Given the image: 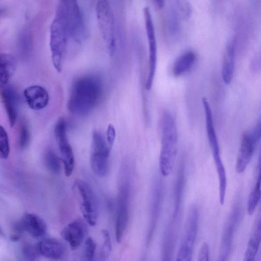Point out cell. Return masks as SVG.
Returning <instances> with one entry per match:
<instances>
[{
	"label": "cell",
	"instance_id": "cell-1",
	"mask_svg": "<svg viewBox=\"0 0 261 261\" xmlns=\"http://www.w3.org/2000/svg\"><path fill=\"white\" fill-rule=\"evenodd\" d=\"M102 93V84L99 77L92 75L81 77L72 86L68 109L75 115H87L97 105Z\"/></svg>",
	"mask_w": 261,
	"mask_h": 261
},
{
	"label": "cell",
	"instance_id": "cell-2",
	"mask_svg": "<svg viewBox=\"0 0 261 261\" xmlns=\"http://www.w3.org/2000/svg\"><path fill=\"white\" fill-rule=\"evenodd\" d=\"M161 147L159 167L163 176H168L173 169L178 147V132L174 118L165 111L161 118Z\"/></svg>",
	"mask_w": 261,
	"mask_h": 261
},
{
	"label": "cell",
	"instance_id": "cell-3",
	"mask_svg": "<svg viewBox=\"0 0 261 261\" xmlns=\"http://www.w3.org/2000/svg\"><path fill=\"white\" fill-rule=\"evenodd\" d=\"M202 102L205 112L207 137L218 176L219 201L220 203L223 205L224 203L227 188L226 173L220 155L219 144L210 105L205 97L202 98Z\"/></svg>",
	"mask_w": 261,
	"mask_h": 261
},
{
	"label": "cell",
	"instance_id": "cell-4",
	"mask_svg": "<svg viewBox=\"0 0 261 261\" xmlns=\"http://www.w3.org/2000/svg\"><path fill=\"white\" fill-rule=\"evenodd\" d=\"M56 12L61 16L67 34L68 41L80 43L85 36V27L83 16L76 1L59 2Z\"/></svg>",
	"mask_w": 261,
	"mask_h": 261
},
{
	"label": "cell",
	"instance_id": "cell-5",
	"mask_svg": "<svg viewBox=\"0 0 261 261\" xmlns=\"http://www.w3.org/2000/svg\"><path fill=\"white\" fill-rule=\"evenodd\" d=\"M68 42L63 20L61 16L56 12L50 27L49 47L53 66L59 72L62 69L64 57Z\"/></svg>",
	"mask_w": 261,
	"mask_h": 261
},
{
	"label": "cell",
	"instance_id": "cell-6",
	"mask_svg": "<svg viewBox=\"0 0 261 261\" xmlns=\"http://www.w3.org/2000/svg\"><path fill=\"white\" fill-rule=\"evenodd\" d=\"M96 15L98 27L106 45L111 55L116 49L115 18L109 3L105 0L97 2Z\"/></svg>",
	"mask_w": 261,
	"mask_h": 261
},
{
	"label": "cell",
	"instance_id": "cell-7",
	"mask_svg": "<svg viewBox=\"0 0 261 261\" xmlns=\"http://www.w3.org/2000/svg\"><path fill=\"white\" fill-rule=\"evenodd\" d=\"M198 218L197 207L191 206L187 216L184 235L175 261H192L198 230Z\"/></svg>",
	"mask_w": 261,
	"mask_h": 261
},
{
	"label": "cell",
	"instance_id": "cell-8",
	"mask_svg": "<svg viewBox=\"0 0 261 261\" xmlns=\"http://www.w3.org/2000/svg\"><path fill=\"white\" fill-rule=\"evenodd\" d=\"M74 190L80 199V208L86 221L91 226L96 224L98 205L95 195L90 186L85 181L76 180Z\"/></svg>",
	"mask_w": 261,
	"mask_h": 261
},
{
	"label": "cell",
	"instance_id": "cell-9",
	"mask_svg": "<svg viewBox=\"0 0 261 261\" xmlns=\"http://www.w3.org/2000/svg\"><path fill=\"white\" fill-rule=\"evenodd\" d=\"M110 151L103 135L98 131H94L92 134L90 165L93 172L99 177H103L108 173Z\"/></svg>",
	"mask_w": 261,
	"mask_h": 261
},
{
	"label": "cell",
	"instance_id": "cell-10",
	"mask_svg": "<svg viewBox=\"0 0 261 261\" xmlns=\"http://www.w3.org/2000/svg\"><path fill=\"white\" fill-rule=\"evenodd\" d=\"M260 138V122L259 121L252 130L244 133L242 136L236 164L237 173H242L246 169Z\"/></svg>",
	"mask_w": 261,
	"mask_h": 261
},
{
	"label": "cell",
	"instance_id": "cell-11",
	"mask_svg": "<svg viewBox=\"0 0 261 261\" xmlns=\"http://www.w3.org/2000/svg\"><path fill=\"white\" fill-rule=\"evenodd\" d=\"M143 13L149 50L148 72L145 87L147 90H149L152 87L156 70L157 45L152 18L149 8L148 6L144 8Z\"/></svg>",
	"mask_w": 261,
	"mask_h": 261
},
{
	"label": "cell",
	"instance_id": "cell-12",
	"mask_svg": "<svg viewBox=\"0 0 261 261\" xmlns=\"http://www.w3.org/2000/svg\"><path fill=\"white\" fill-rule=\"evenodd\" d=\"M129 194V185L124 180L120 185L117 205L115 236L118 243L121 241L128 224Z\"/></svg>",
	"mask_w": 261,
	"mask_h": 261
},
{
	"label": "cell",
	"instance_id": "cell-13",
	"mask_svg": "<svg viewBox=\"0 0 261 261\" xmlns=\"http://www.w3.org/2000/svg\"><path fill=\"white\" fill-rule=\"evenodd\" d=\"M25 101L33 110H40L45 108L49 102V97L47 91L39 85H32L26 88L23 91Z\"/></svg>",
	"mask_w": 261,
	"mask_h": 261
},
{
	"label": "cell",
	"instance_id": "cell-14",
	"mask_svg": "<svg viewBox=\"0 0 261 261\" xmlns=\"http://www.w3.org/2000/svg\"><path fill=\"white\" fill-rule=\"evenodd\" d=\"M61 234L70 248L76 249L81 245L84 239L86 234L85 226L82 221L75 220L67 224Z\"/></svg>",
	"mask_w": 261,
	"mask_h": 261
},
{
	"label": "cell",
	"instance_id": "cell-15",
	"mask_svg": "<svg viewBox=\"0 0 261 261\" xmlns=\"http://www.w3.org/2000/svg\"><path fill=\"white\" fill-rule=\"evenodd\" d=\"M1 95L9 124L11 127H13L16 122L18 115V94L14 88L7 85L2 89Z\"/></svg>",
	"mask_w": 261,
	"mask_h": 261
},
{
	"label": "cell",
	"instance_id": "cell-16",
	"mask_svg": "<svg viewBox=\"0 0 261 261\" xmlns=\"http://www.w3.org/2000/svg\"><path fill=\"white\" fill-rule=\"evenodd\" d=\"M18 225L33 237L38 238L44 236L47 232L46 223L36 214L27 213L21 218Z\"/></svg>",
	"mask_w": 261,
	"mask_h": 261
},
{
	"label": "cell",
	"instance_id": "cell-17",
	"mask_svg": "<svg viewBox=\"0 0 261 261\" xmlns=\"http://www.w3.org/2000/svg\"><path fill=\"white\" fill-rule=\"evenodd\" d=\"M39 254L43 256L57 260L61 258L64 253V247L58 240L48 238L41 240L37 245Z\"/></svg>",
	"mask_w": 261,
	"mask_h": 261
},
{
	"label": "cell",
	"instance_id": "cell-18",
	"mask_svg": "<svg viewBox=\"0 0 261 261\" xmlns=\"http://www.w3.org/2000/svg\"><path fill=\"white\" fill-rule=\"evenodd\" d=\"M261 241L260 216L255 220L243 261H255Z\"/></svg>",
	"mask_w": 261,
	"mask_h": 261
},
{
	"label": "cell",
	"instance_id": "cell-19",
	"mask_svg": "<svg viewBox=\"0 0 261 261\" xmlns=\"http://www.w3.org/2000/svg\"><path fill=\"white\" fill-rule=\"evenodd\" d=\"M235 51V40L231 39L226 45L222 68V79L226 84L230 83L232 79L234 68Z\"/></svg>",
	"mask_w": 261,
	"mask_h": 261
},
{
	"label": "cell",
	"instance_id": "cell-20",
	"mask_svg": "<svg viewBox=\"0 0 261 261\" xmlns=\"http://www.w3.org/2000/svg\"><path fill=\"white\" fill-rule=\"evenodd\" d=\"M16 69V60L9 54H0V89L8 85Z\"/></svg>",
	"mask_w": 261,
	"mask_h": 261
},
{
	"label": "cell",
	"instance_id": "cell-21",
	"mask_svg": "<svg viewBox=\"0 0 261 261\" xmlns=\"http://www.w3.org/2000/svg\"><path fill=\"white\" fill-rule=\"evenodd\" d=\"M196 55L192 50H188L181 54L174 62L172 72L175 76H180L188 72L194 64Z\"/></svg>",
	"mask_w": 261,
	"mask_h": 261
},
{
	"label": "cell",
	"instance_id": "cell-22",
	"mask_svg": "<svg viewBox=\"0 0 261 261\" xmlns=\"http://www.w3.org/2000/svg\"><path fill=\"white\" fill-rule=\"evenodd\" d=\"M259 159L257 166V175L256 176L255 183L252 189L247 204V211L249 215H252L255 212L256 208L260 201L261 190H260V162Z\"/></svg>",
	"mask_w": 261,
	"mask_h": 261
},
{
	"label": "cell",
	"instance_id": "cell-23",
	"mask_svg": "<svg viewBox=\"0 0 261 261\" xmlns=\"http://www.w3.org/2000/svg\"><path fill=\"white\" fill-rule=\"evenodd\" d=\"M62 155L65 175L67 177L72 173L74 166V156L72 147L69 142L59 146Z\"/></svg>",
	"mask_w": 261,
	"mask_h": 261
},
{
	"label": "cell",
	"instance_id": "cell-24",
	"mask_svg": "<svg viewBox=\"0 0 261 261\" xmlns=\"http://www.w3.org/2000/svg\"><path fill=\"white\" fill-rule=\"evenodd\" d=\"M44 164L47 169L53 173L57 174L61 171L60 159L50 149L46 150L44 155Z\"/></svg>",
	"mask_w": 261,
	"mask_h": 261
},
{
	"label": "cell",
	"instance_id": "cell-25",
	"mask_svg": "<svg viewBox=\"0 0 261 261\" xmlns=\"http://www.w3.org/2000/svg\"><path fill=\"white\" fill-rule=\"evenodd\" d=\"M30 141V133L27 122L21 120L19 124V145L21 149H25Z\"/></svg>",
	"mask_w": 261,
	"mask_h": 261
},
{
	"label": "cell",
	"instance_id": "cell-26",
	"mask_svg": "<svg viewBox=\"0 0 261 261\" xmlns=\"http://www.w3.org/2000/svg\"><path fill=\"white\" fill-rule=\"evenodd\" d=\"M9 138L5 129L0 125V158L7 159L10 153Z\"/></svg>",
	"mask_w": 261,
	"mask_h": 261
},
{
	"label": "cell",
	"instance_id": "cell-27",
	"mask_svg": "<svg viewBox=\"0 0 261 261\" xmlns=\"http://www.w3.org/2000/svg\"><path fill=\"white\" fill-rule=\"evenodd\" d=\"M96 244L91 237H88L85 241V254L87 261H94Z\"/></svg>",
	"mask_w": 261,
	"mask_h": 261
},
{
	"label": "cell",
	"instance_id": "cell-28",
	"mask_svg": "<svg viewBox=\"0 0 261 261\" xmlns=\"http://www.w3.org/2000/svg\"><path fill=\"white\" fill-rule=\"evenodd\" d=\"M103 238V253L106 257H108L112 250V242L109 232L106 229L102 230Z\"/></svg>",
	"mask_w": 261,
	"mask_h": 261
},
{
	"label": "cell",
	"instance_id": "cell-29",
	"mask_svg": "<svg viewBox=\"0 0 261 261\" xmlns=\"http://www.w3.org/2000/svg\"><path fill=\"white\" fill-rule=\"evenodd\" d=\"M177 12L180 13L184 17H188L191 13V7L186 1H177Z\"/></svg>",
	"mask_w": 261,
	"mask_h": 261
},
{
	"label": "cell",
	"instance_id": "cell-30",
	"mask_svg": "<svg viewBox=\"0 0 261 261\" xmlns=\"http://www.w3.org/2000/svg\"><path fill=\"white\" fill-rule=\"evenodd\" d=\"M116 138V130L112 124L108 126L107 129V142L109 147L111 150Z\"/></svg>",
	"mask_w": 261,
	"mask_h": 261
},
{
	"label": "cell",
	"instance_id": "cell-31",
	"mask_svg": "<svg viewBox=\"0 0 261 261\" xmlns=\"http://www.w3.org/2000/svg\"><path fill=\"white\" fill-rule=\"evenodd\" d=\"M197 261H210L209 248L206 242L203 243L200 247Z\"/></svg>",
	"mask_w": 261,
	"mask_h": 261
},
{
	"label": "cell",
	"instance_id": "cell-32",
	"mask_svg": "<svg viewBox=\"0 0 261 261\" xmlns=\"http://www.w3.org/2000/svg\"><path fill=\"white\" fill-rule=\"evenodd\" d=\"M23 252L27 257L30 259H33L39 254L37 247L30 244H26L24 246Z\"/></svg>",
	"mask_w": 261,
	"mask_h": 261
},
{
	"label": "cell",
	"instance_id": "cell-33",
	"mask_svg": "<svg viewBox=\"0 0 261 261\" xmlns=\"http://www.w3.org/2000/svg\"><path fill=\"white\" fill-rule=\"evenodd\" d=\"M154 5L158 9H162L164 5V1H153Z\"/></svg>",
	"mask_w": 261,
	"mask_h": 261
},
{
	"label": "cell",
	"instance_id": "cell-34",
	"mask_svg": "<svg viewBox=\"0 0 261 261\" xmlns=\"http://www.w3.org/2000/svg\"><path fill=\"white\" fill-rule=\"evenodd\" d=\"M19 239V237L17 234H13L11 237V240L12 241H16L18 240Z\"/></svg>",
	"mask_w": 261,
	"mask_h": 261
},
{
	"label": "cell",
	"instance_id": "cell-35",
	"mask_svg": "<svg viewBox=\"0 0 261 261\" xmlns=\"http://www.w3.org/2000/svg\"><path fill=\"white\" fill-rule=\"evenodd\" d=\"M0 235H3V232L0 227Z\"/></svg>",
	"mask_w": 261,
	"mask_h": 261
}]
</instances>
